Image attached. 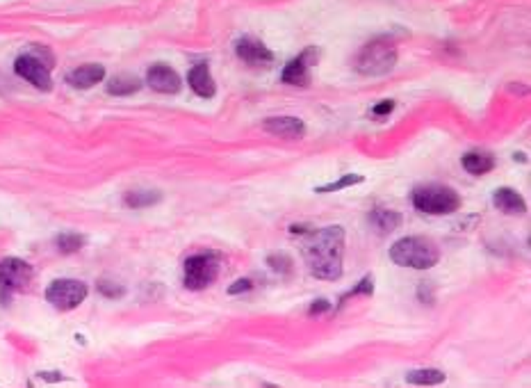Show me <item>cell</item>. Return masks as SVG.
<instances>
[{
	"instance_id": "1",
	"label": "cell",
	"mask_w": 531,
	"mask_h": 388,
	"mask_svg": "<svg viewBox=\"0 0 531 388\" xmlns=\"http://www.w3.org/2000/svg\"><path fill=\"white\" fill-rule=\"evenodd\" d=\"M303 240V256L312 276L324 281H335L342 276L344 258V229L342 226H327L319 231H308Z\"/></svg>"
},
{
	"instance_id": "2",
	"label": "cell",
	"mask_w": 531,
	"mask_h": 388,
	"mask_svg": "<svg viewBox=\"0 0 531 388\" xmlns=\"http://www.w3.org/2000/svg\"><path fill=\"white\" fill-rule=\"evenodd\" d=\"M390 258L399 267H413V269H429L440 261L438 244L422 238V235H408V238L397 240L390 247Z\"/></svg>"
},
{
	"instance_id": "3",
	"label": "cell",
	"mask_w": 531,
	"mask_h": 388,
	"mask_svg": "<svg viewBox=\"0 0 531 388\" xmlns=\"http://www.w3.org/2000/svg\"><path fill=\"white\" fill-rule=\"evenodd\" d=\"M397 64V44L393 37H376L365 44L356 58L354 67L363 75H383L390 73Z\"/></svg>"
},
{
	"instance_id": "4",
	"label": "cell",
	"mask_w": 531,
	"mask_h": 388,
	"mask_svg": "<svg viewBox=\"0 0 531 388\" xmlns=\"http://www.w3.org/2000/svg\"><path fill=\"white\" fill-rule=\"evenodd\" d=\"M413 206L427 215H449L461 208V197L447 185H422L413 192Z\"/></svg>"
},
{
	"instance_id": "5",
	"label": "cell",
	"mask_w": 531,
	"mask_h": 388,
	"mask_svg": "<svg viewBox=\"0 0 531 388\" xmlns=\"http://www.w3.org/2000/svg\"><path fill=\"white\" fill-rule=\"evenodd\" d=\"M221 272V258L214 252H203L197 256H190L182 269V284L190 290H203L217 281Z\"/></svg>"
},
{
	"instance_id": "6",
	"label": "cell",
	"mask_w": 531,
	"mask_h": 388,
	"mask_svg": "<svg viewBox=\"0 0 531 388\" xmlns=\"http://www.w3.org/2000/svg\"><path fill=\"white\" fill-rule=\"evenodd\" d=\"M87 293H89V288L82 281H75V279H58V281H53L46 288V299L60 311H71L82 304Z\"/></svg>"
},
{
	"instance_id": "7",
	"label": "cell",
	"mask_w": 531,
	"mask_h": 388,
	"mask_svg": "<svg viewBox=\"0 0 531 388\" xmlns=\"http://www.w3.org/2000/svg\"><path fill=\"white\" fill-rule=\"evenodd\" d=\"M32 267L21 258H5L0 261V288L9 293H21L32 281Z\"/></svg>"
},
{
	"instance_id": "8",
	"label": "cell",
	"mask_w": 531,
	"mask_h": 388,
	"mask_svg": "<svg viewBox=\"0 0 531 388\" xmlns=\"http://www.w3.org/2000/svg\"><path fill=\"white\" fill-rule=\"evenodd\" d=\"M14 71L21 75V78H26L30 85H35L37 90L48 92L53 87V78H50L48 64H43L35 55H21V58H16Z\"/></svg>"
},
{
	"instance_id": "9",
	"label": "cell",
	"mask_w": 531,
	"mask_h": 388,
	"mask_svg": "<svg viewBox=\"0 0 531 388\" xmlns=\"http://www.w3.org/2000/svg\"><path fill=\"white\" fill-rule=\"evenodd\" d=\"M146 82L150 90H155L160 94H178L182 87L180 75L171 67H167V64H153L146 73Z\"/></svg>"
},
{
	"instance_id": "10",
	"label": "cell",
	"mask_w": 531,
	"mask_h": 388,
	"mask_svg": "<svg viewBox=\"0 0 531 388\" xmlns=\"http://www.w3.org/2000/svg\"><path fill=\"white\" fill-rule=\"evenodd\" d=\"M235 53L237 58L244 60L246 64H253V67H260V64H269L274 60V53L269 50L263 41H258L253 37H242L237 39L235 44Z\"/></svg>"
},
{
	"instance_id": "11",
	"label": "cell",
	"mask_w": 531,
	"mask_h": 388,
	"mask_svg": "<svg viewBox=\"0 0 531 388\" xmlns=\"http://www.w3.org/2000/svg\"><path fill=\"white\" fill-rule=\"evenodd\" d=\"M265 131L272 133L276 137H290V139H297L306 135V126H303L301 119L297 117H272V119L265 122Z\"/></svg>"
},
{
	"instance_id": "12",
	"label": "cell",
	"mask_w": 531,
	"mask_h": 388,
	"mask_svg": "<svg viewBox=\"0 0 531 388\" xmlns=\"http://www.w3.org/2000/svg\"><path fill=\"white\" fill-rule=\"evenodd\" d=\"M103 78H105V69L101 64H82V67L67 73V82L75 90H89Z\"/></svg>"
},
{
	"instance_id": "13",
	"label": "cell",
	"mask_w": 531,
	"mask_h": 388,
	"mask_svg": "<svg viewBox=\"0 0 531 388\" xmlns=\"http://www.w3.org/2000/svg\"><path fill=\"white\" fill-rule=\"evenodd\" d=\"M187 80H190V87L194 90V94H199L201 99H212L214 92H217L212 73H210L208 64H205V62H199L197 67L190 71Z\"/></svg>"
},
{
	"instance_id": "14",
	"label": "cell",
	"mask_w": 531,
	"mask_h": 388,
	"mask_svg": "<svg viewBox=\"0 0 531 388\" xmlns=\"http://www.w3.org/2000/svg\"><path fill=\"white\" fill-rule=\"evenodd\" d=\"M493 203L506 215H520L527 210V203L520 194L511 188H500L493 194Z\"/></svg>"
},
{
	"instance_id": "15",
	"label": "cell",
	"mask_w": 531,
	"mask_h": 388,
	"mask_svg": "<svg viewBox=\"0 0 531 388\" xmlns=\"http://www.w3.org/2000/svg\"><path fill=\"white\" fill-rule=\"evenodd\" d=\"M283 82L297 85V87H308L310 85V64H306L301 58L292 60L283 69Z\"/></svg>"
},
{
	"instance_id": "16",
	"label": "cell",
	"mask_w": 531,
	"mask_h": 388,
	"mask_svg": "<svg viewBox=\"0 0 531 388\" xmlns=\"http://www.w3.org/2000/svg\"><path fill=\"white\" fill-rule=\"evenodd\" d=\"M463 167L472 176H483L491 169H495V158L491 153H481V151H472V153L463 156Z\"/></svg>"
},
{
	"instance_id": "17",
	"label": "cell",
	"mask_w": 531,
	"mask_h": 388,
	"mask_svg": "<svg viewBox=\"0 0 531 388\" xmlns=\"http://www.w3.org/2000/svg\"><path fill=\"white\" fill-rule=\"evenodd\" d=\"M370 222L376 226L381 233H393L395 229L402 226V215L397 210H388V208H374L370 215Z\"/></svg>"
},
{
	"instance_id": "18",
	"label": "cell",
	"mask_w": 531,
	"mask_h": 388,
	"mask_svg": "<svg viewBox=\"0 0 531 388\" xmlns=\"http://www.w3.org/2000/svg\"><path fill=\"white\" fill-rule=\"evenodd\" d=\"M406 382L408 384H415V386H436L445 382V372L438 370V368H420L406 374Z\"/></svg>"
},
{
	"instance_id": "19",
	"label": "cell",
	"mask_w": 531,
	"mask_h": 388,
	"mask_svg": "<svg viewBox=\"0 0 531 388\" xmlns=\"http://www.w3.org/2000/svg\"><path fill=\"white\" fill-rule=\"evenodd\" d=\"M142 87V82H139L135 75H114V78L107 82V92L112 96H128V94H135Z\"/></svg>"
},
{
	"instance_id": "20",
	"label": "cell",
	"mask_w": 531,
	"mask_h": 388,
	"mask_svg": "<svg viewBox=\"0 0 531 388\" xmlns=\"http://www.w3.org/2000/svg\"><path fill=\"white\" fill-rule=\"evenodd\" d=\"M162 197L160 192H150V190H137V192H128L124 201L126 206L130 208H146V206H153V203H158Z\"/></svg>"
},
{
	"instance_id": "21",
	"label": "cell",
	"mask_w": 531,
	"mask_h": 388,
	"mask_svg": "<svg viewBox=\"0 0 531 388\" xmlns=\"http://www.w3.org/2000/svg\"><path fill=\"white\" fill-rule=\"evenodd\" d=\"M365 178L361 174H346L342 176L340 180H333L329 183V185H322V188H315V192L319 194H327V192H338V190H344V188H351V185H358V183H363Z\"/></svg>"
},
{
	"instance_id": "22",
	"label": "cell",
	"mask_w": 531,
	"mask_h": 388,
	"mask_svg": "<svg viewBox=\"0 0 531 388\" xmlns=\"http://www.w3.org/2000/svg\"><path fill=\"white\" fill-rule=\"evenodd\" d=\"M84 244L82 235H75V233H64L58 238V247L62 254H73V252H80Z\"/></svg>"
},
{
	"instance_id": "23",
	"label": "cell",
	"mask_w": 531,
	"mask_h": 388,
	"mask_svg": "<svg viewBox=\"0 0 531 388\" xmlns=\"http://www.w3.org/2000/svg\"><path fill=\"white\" fill-rule=\"evenodd\" d=\"M269 265H272L276 272H280V274H290L292 272V258L290 256H285V254H274V256H269Z\"/></svg>"
},
{
	"instance_id": "24",
	"label": "cell",
	"mask_w": 531,
	"mask_h": 388,
	"mask_svg": "<svg viewBox=\"0 0 531 388\" xmlns=\"http://www.w3.org/2000/svg\"><path fill=\"white\" fill-rule=\"evenodd\" d=\"M372 293H374V279L372 276H365L358 286H356L354 290H349V293L342 297V301H346L349 297H356V295H367V297H370Z\"/></svg>"
},
{
	"instance_id": "25",
	"label": "cell",
	"mask_w": 531,
	"mask_h": 388,
	"mask_svg": "<svg viewBox=\"0 0 531 388\" xmlns=\"http://www.w3.org/2000/svg\"><path fill=\"white\" fill-rule=\"evenodd\" d=\"M99 290H101V295L112 297V299H116V297H121V295H124V288H121V286H116V284H112V281H99Z\"/></svg>"
},
{
	"instance_id": "26",
	"label": "cell",
	"mask_w": 531,
	"mask_h": 388,
	"mask_svg": "<svg viewBox=\"0 0 531 388\" xmlns=\"http://www.w3.org/2000/svg\"><path fill=\"white\" fill-rule=\"evenodd\" d=\"M393 110H395V101H383V103H378V105L372 107V114L374 117H385V114H390Z\"/></svg>"
},
{
	"instance_id": "27",
	"label": "cell",
	"mask_w": 531,
	"mask_h": 388,
	"mask_svg": "<svg viewBox=\"0 0 531 388\" xmlns=\"http://www.w3.org/2000/svg\"><path fill=\"white\" fill-rule=\"evenodd\" d=\"M251 288H253V284L248 281V279H240V281H235V286L229 288V293L237 295V293H246V290H251Z\"/></svg>"
},
{
	"instance_id": "28",
	"label": "cell",
	"mask_w": 531,
	"mask_h": 388,
	"mask_svg": "<svg viewBox=\"0 0 531 388\" xmlns=\"http://www.w3.org/2000/svg\"><path fill=\"white\" fill-rule=\"evenodd\" d=\"M329 308H331L329 301H327V299H319V301H315V304L310 306L308 313H310V316H319V313H324V311H329Z\"/></svg>"
}]
</instances>
